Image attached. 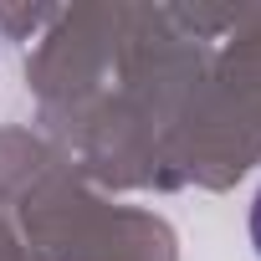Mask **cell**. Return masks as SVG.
I'll list each match as a JSON object with an SVG mask.
<instances>
[{"label":"cell","instance_id":"cell-1","mask_svg":"<svg viewBox=\"0 0 261 261\" xmlns=\"http://www.w3.org/2000/svg\"><path fill=\"white\" fill-rule=\"evenodd\" d=\"M251 241H256V251H261V190H256V200H251Z\"/></svg>","mask_w":261,"mask_h":261}]
</instances>
